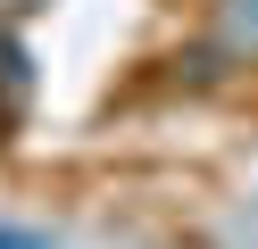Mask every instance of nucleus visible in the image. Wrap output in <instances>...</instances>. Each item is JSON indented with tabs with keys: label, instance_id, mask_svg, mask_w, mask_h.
<instances>
[{
	"label": "nucleus",
	"instance_id": "nucleus-1",
	"mask_svg": "<svg viewBox=\"0 0 258 249\" xmlns=\"http://www.w3.org/2000/svg\"><path fill=\"white\" fill-rule=\"evenodd\" d=\"M217 25H225V50H250L258 58V0H225Z\"/></svg>",
	"mask_w": 258,
	"mask_h": 249
},
{
	"label": "nucleus",
	"instance_id": "nucleus-2",
	"mask_svg": "<svg viewBox=\"0 0 258 249\" xmlns=\"http://www.w3.org/2000/svg\"><path fill=\"white\" fill-rule=\"evenodd\" d=\"M0 249H58L50 232H17V224H0Z\"/></svg>",
	"mask_w": 258,
	"mask_h": 249
}]
</instances>
